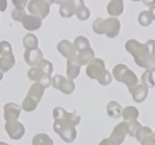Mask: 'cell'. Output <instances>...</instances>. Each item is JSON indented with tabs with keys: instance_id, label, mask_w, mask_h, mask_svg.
<instances>
[{
	"instance_id": "7dc6e473",
	"label": "cell",
	"mask_w": 155,
	"mask_h": 145,
	"mask_svg": "<svg viewBox=\"0 0 155 145\" xmlns=\"http://www.w3.org/2000/svg\"><path fill=\"white\" fill-rule=\"evenodd\" d=\"M154 132H155V131H154Z\"/></svg>"
},
{
	"instance_id": "7a4b0ae2",
	"label": "cell",
	"mask_w": 155,
	"mask_h": 145,
	"mask_svg": "<svg viewBox=\"0 0 155 145\" xmlns=\"http://www.w3.org/2000/svg\"><path fill=\"white\" fill-rule=\"evenodd\" d=\"M125 48L133 55L138 66L155 71V40L149 39L142 44L136 39H130L126 42Z\"/></svg>"
},
{
	"instance_id": "8fae6325",
	"label": "cell",
	"mask_w": 155,
	"mask_h": 145,
	"mask_svg": "<svg viewBox=\"0 0 155 145\" xmlns=\"http://www.w3.org/2000/svg\"><path fill=\"white\" fill-rule=\"evenodd\" d=\"M5 128L9 137L13 140H19L22 138L25 134V128L24 125L17 120L6 122Z\"/></svg>"
},
{
	"instance_id": "f35d334b",
	"label": "cell",
	"mask_w": 155,
	"mask_h": 145,
	"mask_svg": "<svg viewBox=\"0 0 155 145\" xmlns=\"http://www.w3.org/2000/svg\"><path fill=\"white\" fill-rule=\"evenodd\" d=\"M98 145H114L109 138H104L101 140Z\"/></svg>"
},
{
	"instance_id": "9a60e30c",
	"label": "cell",
	"mask_w": 155,
	"mask_h": 145,
	"mask_svg": "<svg viewBox=\"0 0 155 145\" xmlns=\"http://www.w3.org/2000/svg\"><path fill=\"white\" fill-rule=\"evenodd\" d=\"M129 91L133 95V99L136 103H142L147 98L148 89L143 84L136 85L132 87H128Z\"/></svg>"
},
{
	"instance_id": "f546056e",
	"label": "cell",
	"mask_w": 155,
	"mask_h": 145,
	"mask_svg": "<svg viewBox=\"0 0 155 145\" xmlns=\"http://www.w3.org/2000/svg\"><path fill=\"white\" fill-rule=\"evenodd\" d=\"M153 131L151 128L148 126H141L139 129L136 131V137L139 143L142 142V140L145 138L146 136L152 134Z\"/></svg>"
},
{
	"instance_id": "484cf974",
	"label": "cell",
	"mask_w": 155,
	"mask_h": 145,
	"mask_svg": "<svg viewBox=\"0 0 155 145\" xmlns=\"http://www.w3.org/2000/svg\"><path fill=\"white\" fill-rule=\"evenodd\" d=\"M74 48H75L76 51H80L82 50L85 49V48H89L90 46V42H89V39L86 38L83 36H79L75 39L74 42Z\"/></svg>"
},
{
	"instance_id": "e0dca14e",
	"label": "cell",
	"mask_w": 155,
	"mask_h": 145,
	"mask_svg": "<svg viewBox=\"0 0 155 145\" xmlns=\"http://www.w3.org/2000/svg\"><path fill=\"white\" fill-rule=\"evenodd\" d=\"M23 27L29 31H34L42 26V19L36 15H27L22 21Z\"/></svg>"
},
{
	"instance_id": "5b68a950",
	"label": "cell",
	"mask_w": 155,
	"mask_h": 145,
	"mask_svg": "<svg viewBox=\"0 0 155 145\" xmlns=\"http://www.w3.org/2000/svg\"><path fill=\"white\" fill-rule=\"evenodd\" d=\"M112 72L117 81L124 83L127 87H132L138 84L139 79L137 76L127 65L123 63L116 65L114 67Z\"/></svg>"
},
{
	"instance_id": "7bdbcfd3",
	"label": "cell",
	"mask_w": 155,
	"mask_h": 145,
	"mask_svg": "<svg viewBox=\"0 0 155 145\" xmlns=\"http://www.w3.org/2000/svg\"><path fill=\"white\" fill-rule=\"evenodd\" d=\"M42 1H44L45 2H46L47 4L49 5H52L53 3L54 2V0H42Z\"/></svg>"
},
{
	"instance_id": "cb8c5ba5",
	"label": "cell",
	"mask_w": 155,
	"mask_h": 145,
	"mask_svg": "<svg viewBox=\"0 0 155 145\" xmlns=\"http://www.w3.org/2000/svg\"><path fill=\"white\" fill-rule=\"evenodd\" d=\"M23 45L26 50L36 49L38 48L39 41H38L36 35L33 34V33H27L23 38Z\"/></svg>"
},
{
	"instance_id": "ba28073f",
	"label": "cell",
	"mask_w": 155,
	"mask_h": 145,
	"mask_svg": "<svg viewBox=\"0 0 155 145\" xmlns=\"http://www.w3.org/2000/svg\"><path fill=\"white\" fill-rule=\"evenodd\" d=\"M27 76L32 81L41 83L45 89H47L51 85V75L43 73L38 66H32L27 71Z\"/></svg>"
},
{
	"instance_id": "f6af8a7d",
	"label": "cell",
	"mask_w": 155,
	"mask_h": 145,
	"mask_svg": "<svg viewBox=\"0 0 155 145\" xmlns=\"http://www.w3.org/2000/svg\"><path fill=\"white\" fill-rule=\"evenodd\" d=\"M0 145H10V144H8V143H5V142H2V141H0Z\"/></svg>"
},
{
	"instance_id": "60d3db41",
	"label": "cell",
	"mask_w": 155,
	"mask_h": 145,
	"mask_svg": "<svg viewBox=\"0 0 155 145\" xmlns=\"http://www.w3.org/2000/svg\"><path fill=\"white\" fill-rule=\"evenodd\" d=\"M142 2L148 7H151L155 5V0H142Z\"/></svg>"
},
{
	"instance_id": "4dcf8cb0",
	"label": "cell",
	"mask_w": 155,
	"mask_h": 145,
	"mask_svg": "<svg viewBox=\"0 0 155 145\" xmlns=\"http://www.w3.org/2000/svg\"><path fill=\"white\" fill-rule=\"evenodd\" d=\"M75 14L80 21H86L90 17L91 13L90 10L86 6L83 5L77 8L75 12Z\"/></svg>"
},
{
	"instance_id": "836d02e7",
	"label": "cell",
	"mask_w": 155,
	"mask_h": 145,
	"mask_svg": "<svg viewBox=\"0 0 155 145\" xmlns=\"http://www.w3.org/2000/svg\"><path fill=\"white\" fill-rule=\"evenodd\" d=\"M27 12L24 8H15L12 13V17L15 21L18 22H22L24 18L27 16Z\"/></svg>"
},
{
	"instance_id": "44dd1931",
	"label": "cell",
	"mask_w": 155,
	"mask_h": 145,
	"mask_svg": "<svg viewBox=\"0 0 155 145\" xmlns=\"http://www.w3.org/2000/svg\"><path fill=\"white\" fill-rule=\"evenodd\" d=\"M15 64V57L12 54L2 55L0 57V70L6 72Z\"/></svg>"
},
{
	"instance_id": "3957f363",
	"label": "cell",
	"mask_w": 155,
	"mask_h": 145,
	"mask_svg": "<svg viewBox=\"0 0 155 145\" xmlns=\"http://www.w3.org/2000/svg\"><path fill=\"white\" fill-rule=\"evenodd\" d=\"M94 32L98 35H105L108 38L117 36L120 30V22L118 18L110 17L107 19L98 18L92 25Z\"/></svg>"
},
{
	"instance_id": "f1b7e54d",
	"label": "cell",
	"mask_w": 155,
	"mask_h": 145,
	"mask_svg": "<svg viewBox=\"0 0 155 145\" xmlns=\"http://www.w3.org/2000/svg\"><path fill=\"white\" fill-rule=\"evenodd\" d=\"M138 21H139V24L141 26H142V27H148V26L151 25L152 24L153 20L148 11H142L139 14Z\"/></svg>"
},
{
	"instance_id": "4316f807",
	"label": "cell",
	"mask_w": 155,
	"mask_h": 145,
	"mask_svg": "<svg viewBox=\"0 0 155 145\" xmlns=\"http://www.w3.org/2000/svg\"><path fill=\"white\" fill-rule=\"evenodd\" d=\"M142 84L148 89H153L155 86V82L153 77V72L149 69H146L142 76Z\"/></svg>"
},
{
	"instance_id": "30bf717a",
	"label": "cell",
	"mask_w": 155,
	"mask_h": 145,
	"mask_svg": "<svg viewBox=\"0 0 155 145\" xmlns=\"http://www.w3.org/2000/svg\"><path fill=\"white\" fill-rule=\"evenodd\" d=\"M105 69V64L102 59L93 58L87 64L86 72L92 79H97Z\"/></svg>"
},
{
	"instance_id": "ab89813d",
	"label": "cell",
	"mask_w": 155,
	"mask_h": 145,
	"mask_svg": "<svg viewBox=\"0 0 155 145\" xmlns=\"http://www.w3.org/2000/svg\"><path fill=\"white\" fill-rule=\"evenodd\" d=\"M149 11V14L151 15L152 20H154L155 21V5L149 7V11Z\"/></svg>"
},
{
	"instance_id": "4fadbf2b",
	"label": "cell",
	"mask_w": 155,
	"mask_h": 145,
	"mask_svg": "<svg viewBox=\"0 0 155 145\" xmlns=\"http://www.w3.org/2000/svg\"><path fill=\"white\" fill-rule=\"evenodd\" d=\"M57 49L62 56L68 59L77 58V51L74 48V44L67 39H63L58 43Z\"/></svg>"
},
{
	"instance_id": "8d00e7d4",
	"label": "cell",
	"mask_w": 155,
	"mask_h": 145,
	"mask_svg": "<svg viewBox=\"0 0 155 145\" xmlns=\"http://www.w3.org/2000/svg\"><path fill=\"white\" fill-rule=\"evenodd\" d=\"M12 1L17 8H24L27 6L28 0H12Z\"/></svg>"
},
{
	"instance_id": "5bb4252c",
	"label": "cell",
	"mask_w": 155,
	"mask_h": 145,
	"mask_svg": "<svg viewBox=\"0 0 155 145\" xmlns=\"http://www.w3.org/2000/svg\"><path fill=\"white\" fill-rule=\"evenodd\" d=\"M22 108L15 103H8L4 106V118L7 122L18 120Z\"/></svg>"
},
{
	"instance_id": "6da1fadb",
	"label": "cell",
	"mask_w": 155,
	"mask_h": 145,
	"mask_svg": "<svg viewBox=\"0 0 155 145\" xmlns=\"http://www.w3.org/2000/svg\"><path fill=\"white\" fill-rule=\"evenodd\" d=\"M54 119L53 128L61 138L67 143H72L77 137V131L75 126L80 122V117L76 111L68 113L63 107H57L53 110Z\"/></svg>"
},
{
	"instance_id": "7c38bea8",
	"label": "cell",
	"mask_w": 155,
	"mask_h": 145,
	"mask_svg": "<svg viewBox=\"0 0 155 145\" xmlns=\"http://www.w3.org/2000/svg\"><path fill=\"white\" fill-rule=\"evenodd\" d=\"M127 134H128L127 122L124 121L120 122L114 127L109 139L114 145H120L121 143H124Z\"/></svg>"
},
{
	"instance_id": "ee69618b",
	"label": "cell",
	"mask_w": 155,
	"mask_h": 145,
	"mask_svg": "<svg viewBox=\"0 0 155 145\" xmlns=\"http://www.w3.org/2000/svg\"><path fill=\"white\" fill-rule=\"evenodd\" d=\"M2 78H3V72L0 70V81L2 79Z\"/></svg>"
},
{
	"instance_id": "ffe728a7",
	"label": "cell",
	"mask_w": 155,
	"mask_h": 145,
	"mask_svg": "<svg viewBox=\"0 0 155 145\" xmlns=\"http://www.w3.org/2000/svg\"><path fill=\"white\" fill-rule=\"evenodd\" d=\"M93 58H95V51L91 47L79 51L77 54V60L82 66L87 65Z\"/></svg>"
},
{
	"instance_id": "52a82bcc",
	"label": "cell",
	"mask_w": 155,
	"mask_h": 145,
	"mask_svg": "<svg viewBox=\"0 0 155 145\" xmlns=\"http://www.w3.org/2000/svg\"><path fill=\"white\" fill-rule=\"evenodd\" d=\"M27 9L32 14L36 15L42 20L49 14L50 5L42 0H30Z\"/></svg>"
},
{
	"instance_id": "d6a6232c",
	"label": "cell",
	"mask_w": 155,
	"mask_h": 145,
	"mask_svg": "<svg viewBox=\"0 0 155 145\" xmlns=\"http://www.w3.org/2000/svg\"><path fill=\"white\" fill-rule=\"evenodd\" d=\"M97 80L101 85H107L112 82L111 74L107 69H105L101 76L97 79Z\"/></svg>"
},
{
	"instance_id": "8992f818",
	"label": "cell",
	"mask_w": 155,
	"mask_h": 145,
	"mask_svg": "<svg viewBox=\"0 0 155 145\" xmlns=\"http://www.w3.org/2000/svg\"><path fill=\"white\" fill-rule=\"evenodd\" d=\"M51 85L55 89L65 95H71L75 90V83L72 79H66L61 75H54L51 78Z\"/></svg>"
},
{
	"instance_id": "bcb514c9",
	"label": "cell",
	"mask_w": 155,
	"mask_h": 145,
	"mask_svg": "<svg viewBox=\"0 0 155 145\" xmlns=\"http://www.w3.org/2000/svg\"><path fill=\"white\" fill-rule=\"evenodd\" d=\"M133 2H139V1H142V0H132Z\"/></svg>"
},
{
	"instance_id": "2e32d148",
	"label": "cell",
	"mask_w": 155,
	"mask_h": 145,
	"mask_svg": "<svg viewBox=\"0 0 155 145\" xmlns=\"http://www.w3.org/2000/svg\"><path fill=\"white\" fill-rule=\"evenodd\" d=\"M24 58L29 66H36L42 59L43 54L39 48L31 50H26L24 54Z\"/></svg>"
},
{
	"instance_id": "d4e9b609",
	"label": "cell",
	"mask_w": 155,
	"mask_h": 145,
	"mask_svg": "<svg viewBox=\"0 0 155 145\" xmlns=\"http://www.w3.org/2000/svg\"><path fill=\"white\" fill-rule=\"evenodd\" d=\"M33 145H53V140L45 133L37 134L33 137L32 140Z\"/></svg>"
},
{
	"instance_id": "277c9868",
	"label": "cell",
	"mask_w": 155,
	"mask_h": 145,
	"mask_svg": "<svg viewBox=\"0 0 155 145\" xmlns=\"http://www.w3.org/2000/svg\"><path fill=\"white\" fill-rule=\"evenodd\" d=\"M45 92V88L41 83L34 82L31 85L27 96L22 102L21 108L26 112H31L36 110Z\"/></svg>"
},
{
	"instance_id": "e575fe53",
	"label": "cell",
	"mask_w": 155,
	"mask_h": 145,
	"mask_svg": "<svg viewBox=\"0 0 155 145\" xmlns=\"http://www.w3.org/2000/svg\"><path fill=\"white\" fill-rule=\"evenodd\" d=\"M12 54V47L7 41L0 42V54L2 56Z\"/></svg>"
},
{
	"instance_id": "74e56055",
	"label": "cell",
	"mask_w": 155,
	"mask_h": 145,
	"mask_svg": "<svg viewBox=\"0 0 155 145\" xmlns=\"http://www.w3.org/2000/svg\"><path fill=\"white\" fill-rule=\"evenodd\" d=\"M7 0H0V11L4 12L7 8Z\"/></svg>"
},
{
	"instance_id": "603a6c76",
	"label": "cell",
	"mask_w": 155,
	"mask_h": 145,
	"mask_svg": "<svg viewBox=\"0 0 155 145\" xmlns=\"http://www.w3.org/2000/svg\"><path fill=\"white\" fill-rule=\"evenodd\" d=\"M122 116L124 118V121L136 120L139 116V112L136 107L133 106H127L123 110Z\"/></svg>"
},
{
	"instance_id": "d590c367",
	"label": "cell",
	"mask_w": 155,
	"mask_h": 145,
	"mask_svg": "<svg viewBox=\"0 0 155 145\" xmlns=\"http://www.w3.org/2000/svg\"><path fill=\"white\" fill-rule=\"evenodd\" d=\"M142 145H155V132L146 136L141 142Z\"/></svg>"
},
{
	"instance_id": "ac0fdd59",
	"label": "cell",
	"mask_w": 155,
	"mask_h": 145,
	"mask_svg": "<svg viewBox=\"0 0 155 145\" xmlns=\"http://www.w3.org/2000/svg\"><path fill=\"white\" fill-rule=\"evenodd\" d=\"M82 65L77 58L68 59L67 62V76L70 79H74L79 76Z\"/></svg>"
},
{
	"instance_id": "7402d4cb",
	"label": "cell",
	"mask_w": 155,
	"mask_h": 145,
	"mask_svg": "<svg viewBox=\"0 0 155 145\" xmlns=\"http://www.w3.org/2000/svg\"><path fill=\"white\" fill-rule=\"evenodd\" d=\"M106 110L110 117L118 119L122 116V107L119 103L115 101H110L107 105Z\"/></svg>"
},
{
	"instance_id": "83f0119b",
	"label": "cell",
	"mask_w": 155,
	"mask_h": 145,
	"mask_svg": "<svg viewBox=\"0 0 155 145\" xmlns=\"http://www.w3.org/2000/svg\"><path fill=\"white\" fill-rule=\"evenodd\" d=\"M37 66L42 71V72L45 74H48V75H51L53 70H54V67H53V64L48 60L45 59H42L38 63Z\"/></svg>"
},
{
	"instance_id": "1f68e13d",
	"label": "cell",
	"mask_w": 155,
	"mask_h": 145,
	"mask_svg": "<svg viewBox=\"0 0 155 145\" xmlns=\"http://www.w3.org/2000/svg\"><path fill=\"white\" fill-rule=\"evenodd\" d=\"M127 128H128V134L131 137H136V131L142 126V124L137 120L127 121Z\"/></svg>"
},
{
	"instance_id": "b9f144b4",
	"label": "cell",
	"mask_w": 155,
	"mask_h": 145,
	"mask_svg": "<svg viewBox=\"0 0 155 145\" xmlns=\"http://www.w3.org/2000/svg\"><path fill=\"white\" fill-rule=\"evenodd\" d=\"M67 0H54V3L57 5H61L62 3H64Z\"/></svg>"
},
{
	"instance_id": "d6986e66",
	"label": "cell",
	"mask_w": 155,
	"mask_h": 145,
	"mask_svg": "<svg viewBox=\"0 0 155 145\" xmlns=\"http://www.w3.org/2000/svg\"><path fill=\"white\" fill-rule=\"evenodd\" d=\"M124 8V0H111L107 6V12L112 17L120 16Z\"/></svg>"
},
{
	"instance_id": "9c48e42d",
	"label": "cell",
	"mask_w": 155,
	"mask_h": 145,
	"mask_svg": "<svg viewBox=\"0 0 155 145\" xmlns=\"http://www.w3.org/2000/svg\"><path fill=\"white\" fill-rule=\"evenodd\" d=\"M83 5H85L83 0H67L61 5L59 13L62 18H70L75 14L77 8Z\"/></svg>"
}]
</instances>
